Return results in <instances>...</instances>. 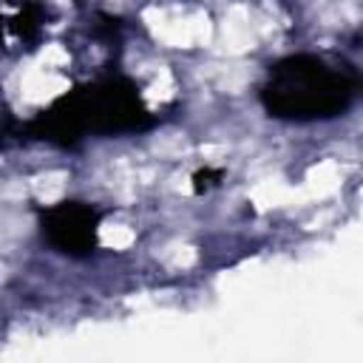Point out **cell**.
Listing matches in <instances>:
<instances>
[{
  "label": "cell",
  "instance_id": "obj_5",
  "mask_svg": "<svg viewBox=\"0 0 363 363\" xmlns=\"http://www.w3.org/2000/svg\"><path fill=\"white\" fill-rule=\"evenodd\" d=\"M221 179H224L221 170H216V167H204V170H199V173L193 176V187H196V193H204V190L216 187Z\"/></svg>",
  "mask_w": 363,
  "mask_h": 363
},
{
  "label": "cell",
  "instance_id": "obj_4",
  "mask_svg": "<svg viewBox=\"0 0 363 363\" xmlns=\"http://www.w3.org/2000/svg\"><path fill=\"white\" fill-rule=\"evenodd\" d=\"M45 20H48V6L34 3V0H26V3L20 0L14 9L0 6V48H6L9 40L37 48Z\"/></svg>",
  "mask_w": 363,
  "mask_h": 363
},
{
  "label": "cell",
  "instance_id": "obj_2",
  "mask_svg": "<svg viewBox=\"0 0 363 363\" xmlns=\"http://www.w3.org/2000/svg\"><path fill=\"white\" fill-rule=\"evenodd\" d=\"M360 68L343 57L289 54L269 65L258 99L281 122H326L343 116L360 96Z\"/></svg>",
  "mask_w": 363,
  "mask_h": 363
},
{
  "label": "cell",
  "instance_id": "obj_1",
  "mask_svg": "<svg viewBox=\"0 0 363 363\" xmlns=\"http://www.w3.org/2000/svg\"><path fill=\"white\" fill-rule=\"evenodd\" d=\"M156 125V113L145 105L139 85L125 74H105L54 99L28 122H14V142H48L77 147L88 136L142 133ZM6 136V139H9ZM6 145V142H3Z\"/></svg>",
  "mask_w": 363,
  "mask_h": 363
},
{
  "label": "cell",
  "instance_id": "obj_3",
  "mask_svg": "<svg viewBox=\"0 0 363 363\" xmlns=\"http://www.w3.org/2000/svg\"><path fill=\"white\" fill-rule=\"evenodd\" d=\"M102 216L105 213L99 207L79 199H62L37 210L43 241L68 258H88L96 252Z\"/></svg>",
  "mask_w": 363,
  "mask_h": 363
}]
</instances>
